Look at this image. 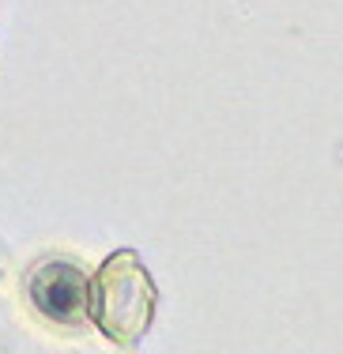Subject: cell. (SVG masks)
<instances>
[{
    "label": "cell",
    "instance_id": "2",
    "mask_svg": "<svg viewBox=\"0 0 343 354\" xmlns=\"http://www.w3.org/2000/svg\"><path fill=\"white\" fill-rule=\"evenodd\" d=\"M30 309L57 328H83L95 306V279L68 257H46L27 275Z\"/></svg>",
    "mask_w": 343,
    "mask_h": 354
},
{
    "label": "cell",
    "instance_id": "1",
    "mask_svg": "<svg viewBox=\"0 0 343 354\" xmlns=\"http://www.w3.org/2000/svg\"><path fill=\"white\" fill-rule=\"evenodd\" d=\"M155 279L144 268V260L132 249H117L102 260L95 272V306L91 320L102 328L106 339L132 347L155 320Z\"/></svg>",
    "mask_w": 343,
    "mask_h": 354
}]
</instances>
